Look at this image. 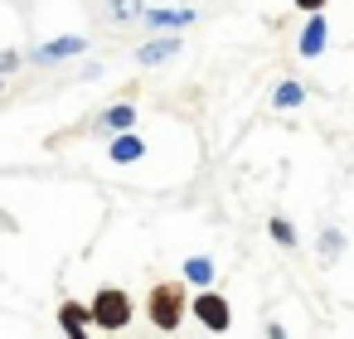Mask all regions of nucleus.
Instances as JSON below:
<instances>
[{"label":"nucleus","mask_w":354,"mask_h":339,"mask_svg":"<svg viewBox=\"0 0 354 339\" xmlns=\"http://www.w3.org/2000/svg\"><path fill=\"white\" fill-rule=\"evenodd\" d=\"M306 102V88L301 83H277V93H272V107L277 112H291V107H301Z\"/></svg>","instance_id":"13"},{"label":"nucleus","mask_w":354,"mask_h":339,"mask_svg":"<svg viewBox=\"0 0 354 339\" xmlns=\"http://www.w3.org/2000/svg\"><path fill=\"white\" fill-rule=\"evenodd\" d=\"M325 39H330V25H325V15H310L306 20V30H301V59H320L325 54Z\"/></svg>","instance_id":"7"},{"label":"nucleus","mask_w":354,"mask_h":339,"mask_svg":"<svg viewBox=\"0 0 354 339\" xmlns=\"http://www.w3.org/2000/svg\"><path fill=\"white\" fill-rule=\"evenodd\" d=\"M93 325L97 329H127L131 325V296L122 286H102L93 296Z\"/></svg>","instance_id":"2"},{"label":"nucleus","mask_w":354,"mask_h":339,"mask_svg":"<svg viewBox=\"0 0 354 339\" xmlns=\"http://www.w3.org/2000/svg\"><path fill=\"white\" fill-rule=\"evenodd\" d=\"M199 15H194V6H175V10H160V6H151L146 10V25L151 30H189Z\"/></svg>","instance_id":"6"},{"label":"nucleus","mask_w":354,"mask_h":339,"mask_svg":"<svg viewBox=\"0 0 354 339\" xmlns=\"http://www.w3.org/2000/svg\"><path fill=\"white\" fill-rule=\"evenodd\" d=\"M83 49H88V39H83V35H59V39H49V44H35V49H30V64H35V68H49V64L78 59Z\"/></svg>","instance_id":"4"},{"label":"nucleus","mask_w":354,"mask_h":339,"mask_svg":"<svg viewBox=\"0 0 354 339\" xmlns=\"http://www.w3.org/2000/svg\"><path fill=\"white\" fill-rule=\"evenodd\" d=\"M59 325H64V334H68V329H88V325H93V305L64 300V305H59Z\"/></svg>","instance_id":"10"},{"label":"nucleus","mask_w":354,"mask_h":339,"mask_svg":"<svg viewBox=\"0 0 354 339\" xmlns=\"http://www.w3.org/2000/svg\"><path fill=\"white\" fill-rule=\"evenodd\" d=\"M267 233H272V242L277 247H296V228H291V218H267Z\"/></svg>","instance_id":"14"},{"label":"nucleus","mask_w":354,"mask_h":339,"mask_svg":"<svg viewBox=\"0 0 354 339\" xmlns=\"http://www.w3.org/2000/svg\"><path fill=\"white\" fill-rule=\"evenodd\" d=\"M97 122H102L107 131H117V136H122V131H131V126H136V107H131V102H117V107H107Z\"/></svg>","instance_id":"11"},{"label":"nucleus","mask_w":354,"mask_h":339,"mask_svg":"<svg viewBox=\"0 0 354 339\" xmlns=\"http://www.w3.org/2000/svg\"><path fill=\"white\" fill-rule=\"evenodd\" d=\"M189 315H194L209 334H228V325H233V310H228V300H223L218 291H199V296L189 300Z\"/></svg>","instance_id":"3"},{"label":"nucleus","mask_w":354,"mask_h":339,"mask_svg":"<svg viewBox=\"0 0 354 339\" xmlns=\"http://www.w3.org/2000/svg\"><path fill=\"white\" fill-rule=\"evenodd\" d=\"M185 281L199 286V291H209L214 286V262L209 257H185Z\"/></svg>","instance_id":"12"},{"label":"nucleus","mask_w":354,"mask_h":339,"mask_svg":"<svg viewBox=\"0 0 354 339\" xmlns=\"http://www.w3.org/2000/svg\"><path fill=\"white\" fill-rule=\"evenodd\" d=\"M107 155H112L117 165H131V160H141V155H146V141H141V136H131V131H122V136L112 141V151H107Z\"/></svg>","instance_id":"9"},{"label":"nucleus","mask_w":354,"mask_h":339,"mask_svg":"<svg viewBox=\"0 0 354 339\" xmlns=\"http://www.w3.org/2000/svg\"><path fill=\"white\" fill-rule=\"evenodd\" d=\"M185 286H189V281H160V286H151V296H146V315H151L156 329H165V334L180 329V320L189 315V310H185Z\"/></svg>","instance_id":"1"},{"label":"nucleus","mask_w":354,"mask_h":339,"mask_svg":"<svg viewBox=\"0 0 354 339\" xmlns=\"http://www.w3.org/2000/svg\"><path fill=\"white\" fill-rule=\"evenodd\" d=\"M146 0H107V20L112 25H136V20H146Z\"/></svg>","instance_id":"8"},{"label":"nucleus","mask_w":354,"mask_h":339,"mask_svg":"<svg viewBox=\"0 0 354 339\" xmlns=\"http://www.w3.org/2000/svg\"><path fill=\"white\" fill-rule=\"evenodd\" d=\"M20 64H25L20 54H10V49H0V78H10V73H15Z\"/></svg>","instance_id":"16"},{"label":"nucleus","mask_w":354,"mask_h":339,"mask_svg":"<svg viewBox=\"0 0 354 339\" xmlns=\"http://www.w3.org/2000/svg\"><path fill=\"white\" fill-rule=\"evenodd\" d=\"M68 339H88V329H68Z\"/></svg>","instance_id":"19"},{"label":"nucleus","mask_w":354,"mask_h":339,"mask_svg":"<svg viewBox=\"0 0 354 339\" xmlns=\"http://www.w3.org/2000/svg\"><path fill=\"white\" fill-rule=\"evenodd\" d=\"M0 88H6V83H0Z\"/></svg>","instance_id":"20"},{"label":"nucleus","mask_w":354,"mask_h":339,"mask_svg":"<svg viewBox=\"0 0 354 339\" xmlns=\"http://www.w3.org/2000/svg\"><path fill=\"white\" fill-rule=\"evenodd\" d=\"M180 49H185V39H180V35H160V39H151V44H141V49H136V64H141V68H160V64H170Z\"/></svg>","instance_id":"5"},{"label":"nucleus","mask_w":354,"mask_h":339,"mask_svg":"<svg viewBox=\"0 0 354 339\" xmlns=\"http://www.w3.org/2000/svg\"><path fill=\"white\" fill-rule=\"evenodd\" d=\"M325 6H330V0H296V10H301V15H320Z\"/></svg>","instance_id":"17"},{"label":"nucleus","mask_w":354,"mask_h":339,"mask_svg":"<svg viewBox=\"0 0 354 339\" xmlns=\"http://www.w3.org/2000/svg\"><path fill=\"white\" fill-rule=\"evenodd\" d=\"M339 252H344V233H339V228H325V233H320V257L335 262Z\"/></svg>","instance_id":"15"},{"label":"nucleus","mask_w":354,"mask_h":339,"mask_svg":"<svg viewBox=\"0 0 354 339\" xmlns=\"http://www.w3.org/2000/svg\"><path fill=\"white\" fill-rule=\"evenodd\" d=\"M267 339H286V329H281V325L272 320V325H267Z\"/></svg>","instance_id":"18"}]
</instances>
